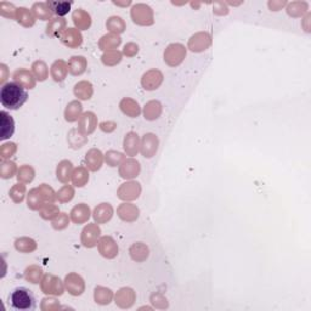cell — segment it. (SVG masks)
I'll return each instance as SVG.
<instances>
[{
	"instance_id": "obj_1",
	"label": "cell",
	"mask_w": 311,
	"mask_h": 311,
	"mask_svg": "<svg viewBox=\"0 0 311 311\" xmlns=\"http://www.w3.org/2000/svg\"><path fill=\"white\" fill-rule=\"evenodd\" d=\"M28 100V94L16 82L5 83L0 90V102L8 110H18Z\"/></svg>"
},
{
	"instance_id": "obj_2",
	"label": "cell",
	"mask_w": 311,
	"mask_h": 311,
	"mask_svg": "<svg viewBox=\"0 0 311 311\" xmlns=\"http://www.w3.org/2000/svg\"><path fill=\"white\" fill-rule=\"evenodd\" d=\"M9 301L16 310H34L36 299L32 291L26 287H17L11 292Z\"/></svg>"
},
{
	"instance_id": "obj_3",
	"label": "cell",
	"mask_w": 311,
	"mask_h": 311,
	"mask_svg": "<svg viewBox=\"0 0 311 311\" xmlns=\"http://www.w3.org/2000/svg\"><path fill=\"white\" fill-rule=\"evenodd\" d=\"M130 16L133 18L134 23L139 24V26H152L155 23V15H153V10L151 6L144 3H137V4L133 5L130 11Z\"/></svg>"
},
{
	"instance_id": "obj_4",
	"label": "cell",
	"mask_w": 311,
	"mask_h": 311,
	"mask_svg": "<svg viewBox=\"0 0 311 311\" xmlns=\"http://www.w3.org/2000/svg\"><path fill=\"white\" fill-rule=\"evenodd\" d=\"M64 282L61 281L60 277L51 275V273H46L43 276L41 281V289L42 292L46 295H60L63 294L64 292Z\"/></svg>"
},
{
	"instance_id": "obj_5",
	"label": "cell",
	"mask_w": 311,
	"mask_h": 311,
	"mask_svg": "<svg viewBox=\"0 0 311 311\" xmlns=\"http://www.w3.org/2000/svg\"><path fill=\"white\" fill-rule=\"evenodd\" d=\"M186 57V48L180 43L168 45L164 51V62L170 67H178L184 62Z\"/></svg>"
},
{
	"instance_id": "obj_6",
	"label": "cell",
	"mask_w": 311,
	"mask_h": 311,
	"mask_svg": "<svg viewBox=\"0 0 311 311\" xmlns=\"http://www.w3.org/2000/svg\"><path fill=\"white\" fill-rule=\"evenodd\" d=\"M141 195V185L137 181H127L122 184L117 190V196L124 202H131L137 199Z\"/></svg>"
},
{
	"instance_id": "obj_7",
	"label": "cell",
	"mask_w": 311,
	"mask_h": 311,
	"mask_svg": "<svg viewBox=\"0 0 311 311\" xmlns=\"http://www.w3.org/2000/svg\"><path fill=\"white\" fill-rule=\"evenodd\" d=\"M101 237V229L98 224H88L82 231L81 242L85 248H94L96 247L98 239Z\"/></svg>"
},
{
	"instance_id": "obj_8",
	"label": "cell",
	"mask_w": 311,
	"mask_h": 311,
	"mask_svg": "<svg viewBox=\"0 0 311 311\" xmlns=\"http://www.w3.org/2000/svg\"><path fill=\"white\" fill-rule=\"evenodd\" d=\"M164 76L159 70H150L145 72L143 77H141V85L145 90L152 91L157 90L162 85Z\"/></svg>"
},
{
	"instance_id": "obj_9",
	"label": "cell",
	"mask_w": 311,
	"mask_h": 311,
	"mask_svg": "<svg viewBox=\"0 0 311 311\" xmlns=\"http://www.w3.org/2000/svg\"><path fill=\"white\" fill-rule=\"evenodd\" d=\"M212 45V37L207 32H198L193 34L187 43V49L192 52H203Z\"/></svg>"
},
{
	"instance_id": "obj_10",
	"label": "cell",
	"mask_w": 311,
	"mask_h": 311,
	"mask_svg": "<svg viewBox=\"0 0 311 311\" xmlns=\"http://www.w3.org/2000/svg\"><path fill=\"white\" fill-rule=\"evenodd\" d=\"M98 253L102 255L106 259H115L118 255L119 248L115 239L111 236H102L100 237L97 243Z\"/></svg>"
},
{
	"instance_id": "obj_11",
	"label": "cell",
	"mask_w": 311,
	"mask_h": 311,
	"mask_svg": "<svg viewBox=\"0 0 311 311\" xmlns=\"http://www.w3.org/2000/svg\"><path fill=\"white\" fill-rule=\"evenodd\" d=\"M158 146H159V140L157 135L152 133L145 134L143 139H141L140 153L145 157V158H152V157L157 153V151H158Z\"/></svg>"
},
{
	"instance_id": "obj_12",
	"label": "cell",
	"mask_w": 311,
	"mask_h": 311,
	"mask_svg": "<svg viewBox=\"0 0 311 311\" xmlns=\"http://www.w3.org/2000/svg\"><path fill=\"white\" fill-rule=\"evenodd\" d=\"M64 287H66L67 292L73 297H78L84 293L85 291V282L83 280L82 276H79L78 273L71 272L66 276L64 279Z\"/></svg>"
},
{
	"instance_id": "obj_13",
	"label": "cell",
	"mask_w": 311,
	"mask_h": 311,
	"mask_svg": "<svg viewBox=\"0 0 311 311\" xmlns=\"http://www.w3.org/2000/svg\"><path fill=\"white\" fill-rule=\"evenodd\" d=\"M136 301V293L133 288L123 287L115 295V303L121 309H130Z\"/></svg>"
},
{
	"instance_id": "obj_14",
	"label": "cell",
	"mask_w": 311,
	"mask_h": 311,
	"mask_svg": "<svg viewBox=\"0 0 311 311\" xmlns=\"http://www.w3.org/2000/svg\"><path fill=\"white\" fill-rule=\"evenodd\" d=\"M97 128V117L94 112L88 111L82 115L81 118L78 121V130L81 131L83 135L89 136L96 130Z\"/></svg>"
},
{
	"instance_id": "obj_15",
	"label": "cell",
	"mask_w": 311,
	"mask_h": 311,
	"mask_svg": "<svg viewBox=\"0 0 311 311\" xmlns=\"http://www.w3.org/2000/svg\"><path fill=\"white\" fill-rule=\"evenodd\" d=\"M119 175L121 178L125 179V180H131V179L136 178L141 171L140 163L136 159H134L133 157L130 158H125L124 162L119 165Z\"/></svg>"
},
{
	"instance_id": "obj_16",
	"label": "cell",
	"mask_w": 311,
	"mask_h": 311,
	"mask_svg": "<svg viewBox=\"0 0 311 311\" xmlns=\"http://www.w3.org/2000/svg\"><path fill=\"white\" fill-rule=\"evenodd\" d=\"M117 215L119 217V219L125 221V223H134V221L139 219L140 211L133 203L124 202L119 204V207L117 208Z\"/></svg>"
},
{
	"instance_id": "obj_17",
	"label": "cell",
	"mask_w": 311,
	"mask_h": 311,
	"mask_svg": "<svg viewBox=\"0 0 311 311\" xmlns=\"http://www.w3.org/2000/svg\"><path fill=\"white\" fill-rule=\"evenodd\" d=\"M105 161V156L102 155L98 149L89 150L85 155V165H87L88 170L90 171H98L102 167Z\"/></svg>"
},
{
	"instance_id": "obj_18",
	"label": "cell",
	"mask_w": 311,
	"mask_h": 311,
	"mask_svg": "<svg viewBox=\"0 0 311 311\" xmlns=\"http://www.w3.org/2000/svg\"><path fill=\"white\" fill-rule=\"evenodd\" d=\"M12 78H14V81L18 83V84L22 85L24 89H29L30 90V89L36 88V77L33 75V72H30L28 70H16L14 72V75H12Z\"/></svg>"
},
{
	"instance_id": "obj_19",
	"label": "cell",
	"mask_w": 311,
	"mask_h": 311,
	"mask_svg": "<svg viewBox=\"0 0 311 311\" xmlns=\"http://www.w3.org/2000/svg\"><path fill=\"white\" fill-rule=\"evenodd\" d=\"M0 139H10L15 133V121L6 111L0 112Z\"/></svg>"
},
{
	"instance_id": "obj_20",
	"label": "cell",
	"mask_w": 311,
	"mask_h": 311,
	"mask_svg": "<svg viewBox=\"0 0 311 311\" xmlns=\"http://www.w3.org/2000/svg\"><path fill=\"white\" fill-rule=\"evenodd\" d=\"M90 217H91V211L90 208H89V205L85 204V203H81V204L75 205L70 213L71 220L77 225L85 224L89 219H90Z\"/></svg>"
},
{
	"instance_id": "obj_21",
	"label": "cell",
	"mask_w": 311,
	"mask_h": 311,
	"mask_svg": "<svg viewBox=\"0 0 311 311\" xmlns=\"http://www.w3.org/2000/svg\"><path fill=\"white\" fill-rule=\"evenodd\" d=\"M60 39L63 45L68 46L71 49L79 48L83 43V36L81 30L77 28H67L63 32V34L60 37Z\"/></svg>"
},
{
	"instance_id": "obj_22",
	"label": "cell",
	"mask_w": 311,
	"mask_h": 311,
	"mask_svg": "<svg viewBox=\"0 0 311 311\" xmlns=\"http://www.w3.org/2000/svg\"><path fill=\"white\" fill-rule=\"evenodd\" d=\"M113 213H115V211H113V207L110 203H101V204H98L94 209L92 217H94V220L96 224H106L107 221L112 219Z\"/></svg>"
},
{
	"instance_id": "obj_23",
	"label": "cell",
	"mask_w": 311,
	"mask_h": 311,
	"mask_svg": "<svg viewBox=\"0 0 311 311\" xmlns=\"http://www.w3.org/2000/svg\"><path fill=\"white\" fill-rule=\"evenodd\" d=\"M140 144H141L140 137H139V135L136 133H134V131H130V133L125 135L123 147H124V151L125 153H127V156L130 157L136 156L137 153L140 152Z\"/></svg>"
},
{
	"instance_id": "obj_24",
	"label": "cell",
	"mask_w": 311,
	"mask_h": 311,
	"mask_svg": "<svg viewBox=\"0 0 311 311\" xmlns=\"http://www.w3.org/2000/svg\"><path fill=\"white\" fill-rule=\"evenodd\" d=\"M72 21L78 30H88L91 26V16L83 9H77L72 14Z\"/></svg>"
},
{
	"instance_id": "obj_25",
	"label": "cell",
	"mask_w": 311,
	"mask_h": 311,
	"mask_svg": "<svg viewBox=\"0 0 311 311\" xmlns=\"http://www.w3.org/2000/svg\"><path fill=\"white\" fill-rule=\"evenodd\" d=\"M73 94L78 100L88 101L90 100L94 95V87L90 82L88 81H81L78 82L73 88Z\"/></svg>"
},
{
	"instance_id": "obj_26",
	"label": "cell",
	"mask_w": 311,
	"mask_h": 311,
	"mask_svg": "<svg viewBox=\"0 0 311 311\" xmlns=\"http://www.w3.org/2000/svg\"><path fill=\"white\" fill-rule=\"evenodd\" d=\"M119 109H121V111L125 116L130 117V118H136L141 113L140 105H139L137 101H135L134 98L130 97L122 98L121 103H119Z\"/></svg>"
},
{
	"instance_id": "obj_27",
	"label": "cell",
	"mask_w": 311,
	"mask_h": 311,
	"mask_svg": "<svg viewBox=\"0 0 311 311\" xmlns=\"http://www.w3.org/2000/svg\"><path fill=\"white\" fill-rule=\"evenodd\" d=\"M50 75L55 82H63L68 75V63L63 60L55 61L50 67Z\"/></svg>"
},
{
	"instance_id": "obj_28",
	"label": "cell",
	"mask_w": 311,
	"mask_h": 311,
	"mask_svg": "<svg viewBox=\"0 0 311 311\" xmlns=\"http://www.w3.org/2000/svg\"><path fill=\"white\" fill-rule=\"evenodd\" d=\"M83 115V106L79 100H73L64 110V119L68 123L78 122Z\"/></svg>"
},
{
	"instance_id": "obj_29",
	"label": "cell",
	"mask_w": 311,
	"mask_h": 311,
	"mask_svg": "<svg viewBox=\"0 0 311 311\" xmlns=\"http://www.w3.org/2000/svg\"><path fill=\"white\" fill-rule=\"evenodd\" d=\"M129 253H130L131 259L136 263H143L149 258L150 255V249L143 242H136L133 243L129 248Z\"/></svg>"
},
{
	"instance_id": "obj_30",
	"label": "cell",
	"mask_w": 311,
	"mask_h": 311,
	"mask_svg": "<svg viewBox=\"0 0 311 311\" xmlns=\"http://www.w3.org/2000/svg\"><path fill=\"white\" fill-rule=\"evenodd\" d=\"M16 21L24 28H30L36 24V16L32 10L24 6H20L16 11Z\"/></svg>"
},
{
	"instance_id": "obj_31",
	"label": "cell",
	"mask_w": 311,
	"mask_h": 311,
	"mask_svg": "<svg viewBox=\"0 0 311 311\" xmlns=\"http://www.w3.org/2000/svg\"><path fill=\"white\" fill-rule=\"evenodd\" d=\"M67 29V21L62 17L52 18L50 22L46 26V34L49 37H58L63 34L64 30Z\"/></svg>"
},
{
	"instance_id": "obj_32",
	"label": "cell",
	"mask_w": 311,
	"mask_h": 311,
	"mask_svg": "<svg viewBox=\"0 0 311 311\" xmlns=\"http://www.w3.org/2000/svg\"><path fill=\"white\" fill-rule=\"evenodd\" d=\"M73 169L75 168H73L72 162L68 161V159H63V161L58 163L56 168V177L58 181H61L62 184H68L71 178H72Z\"/></svg>"
},
{
	"instance_id": "obj_33",
	"label": "cell",
	"mask_w": 311,
	"mask_h": 311,
	"mask_svg": "<svg viewBox=\"0 0 311 311\" xmlns=\"http://www.w3.org/2000/svg\"><path fill=\"white\" fill-rule=\"evenodd\" d=\"M163 112V106L159 101H149L144 107V117L146 121H156L161 117Z\"/></svg>"
},
{
	"instance_id": "obj_34",
	"label": "cell",
	"mask_w": 311,
	"mask_h": 311,
	"mask_svg": "<svg viewBox=\"0 0 311 311\" xmlns=\"http://www.w3.org/2000/svg\"><path fill=\"white\" fill-rule=\"evenodd\" d=\"M45 204L46 202L44 197H43L41 190L38 187L29 191V193L27 195V205H28L29 209H32V211H41L43 205Z\"/></svg>"
},
{
	"instance_id": "obj_35",
	"label": "cell",
	"mask_w": 311,
	"mask_h": 311,
	"mask_svg": "<svg viewBox=\"0 0 311 311\" xmlns=\"http://www.w3.org/2000/svg\"><path fill=\"white\" fill-rule=\"evenodd\" d=\"M122 44V38L117 34H105L101 37V39L98 41V48L103 51H111V50H117L119 45Z\"/></svg>"
},
{
	"instance_id": "obj_36",
	"label": "cell",
	"mask_w": 311,
	"mask_h": 311,
	"mask_svg": "<svg viewBox=\"0 0 311 311\" xmlns=\"http://www.w3.org/2000/svg\"><path fill=\"white\" fill-rule=\"evenodd\" d=\"M32 11L33 14H34L36 18H39V20L42 21H49V22L52 20V15H54L50 5L44 2L34 3L32 6Z\"/></svg>"
},
{
	"instance_id": "obj_37",
	"label": "cell",
	"mask_w": 311,
	"mask_h": 311,
	"mask_svg": "<svg viewBox=\"0 0 311 311\" xmlns=\"http://www.w3.org/2000/svg\"><path fill=\"white\" fill-rule=\"evenodd\" d=\"M88 61L84 56H72L68 61V72L72 76H81L87 71Z\"/></svg>"
},
{
	"instance_id": "obj_38",
	"label": "cell",
	"mask_w": 311,
	"mask_h": 311,
	"mask_svg": "<svg viewBox=\"0 0 311 311\" xmlns=\"http://www.w3.org/2000/svg\"><path fill=\"white\" fill-rule=\"evenodd\" d=\"M94 299L98 305H109L113 299V292L107 287L97 286L94 292Z\"/></svg>"
},
{
	"instance_id": "obj_39",
	"label": "cell",
	"mask_w": 311,
	"mask_h": 311,
	"mask_svg": "<svg viewBox=\"0 0 311 311\" xmlns=\"http://www.w3.org/2000/svg\"><path fill=\"white\" fill-rule=\"evenodd\" d=\"M106 28L110 30L112 34H122L127 29V24H125L124 20L119 16H111L106 22Z\"/></svg>"
},
{
	"instance_id": "obj_40",
	"label": "cell",
	"mask_w": 311,
	"mask_h": 311,
	"mask_svg": "<svg viewBox=\"0 0 311 311\" xmlns=\"http://www.w3.org/2000/svg\"><path fill=\"white\" fill-rule=\"evenodd\" d=\"M38 245L33 238L29 237H21L15 241V249L20 253H32L34 252Z\"/></svg>"
},
{
	"instance_id": "obj_41",
	"label": "cell",
	"mask_w": 311,
	"mask_h": 311,
	"mask_svg": "<svg viewBox=\"0 0 311 311\" xmlns=\"http://www.w3.org/2000/svg\"><path fill=\"white\" fill-rule=\"evenodd\" d=\"M71 181H72V184L75 185L76 187H84L89 181L88 168L78 167V168L73 169Z\"/></svg>"
},
{
	"instance_id": "obj_42",
	"label": "cell",
	"mask_w": 311,
	"mask_h": 311,
	"mask_svg": "<svg viewBox=\"0 0 311 311\" xmlns=\"http://www.w3.org/2000/svg\"><path fill=\"white\" fill-rule=\"evenodd\" d=\"M309 10L306 2H292L287 4V14L292 17H301Z\"/></svg>"
},
{
	"instance_id": "obj_43",
	"label": "cell",
	"mask_w": 311,
	"mask_h": 311,
	"mask_svg": "<svg viewBox=\"0 0 311 311\" xmlns=\"http://www.w3.org/2000/svg\"><path fill=\"white\" fill-rule=\"evenodd\" d=\"M26 184L18 183L15 184L10 189V191H9V197H10L12 202L16 203V204H20V203L23 202L24 197H26Z\"/></svg>"
},
{
	"instance_id": "obj_44",
	"label": "cell",
	"mask_w": 311,
	"mask_h": 311,
	"mask_svg": "<svg viewBox=\"0 0 311 311\" xmlns=\"http://www.w3.org/2000/svg\"><path fill=\"white\" fill-rule=\"evenodd\" d=\"M34 178H36V170L32 165L24 164L22 165V167L18 168V171H17L18 183L29 184L34 180Z\"/></svg>"
},
{
	"instance_id": "obj_45",
	"label": "cell",
	"mask_w": 311,
	"mask_h": 311,
	"mask_svg": "<svg viewBox=\"0 0 311 311\" xmlns=\"http://www.w3.org/2000/svg\"><path fill=\"white\" fill-rule=\"evenodd\" d=\"M88 143V139L78 129H72L68 133V144L72 149H81Z\"/></svg>"
},
{
	"instance_id": "obj_46",
	"label": "cell",
	"mask_w": 311,
	"mask_h": 311,
	"mask_svg": "<svg viewBox=\"0 0 311 311\" xmlns=\"http://www.w3.org/2000/svg\"><path fill=\"white\" fill-rule=\"evenodd\" d=\"M122 58H123V52L118 50H111V51H105L101 60H102V63L105 66L113 67L121 62Z\"/></svg>"
},
{
	"instance_id": "obj_47",
	"label": "cell",
	"mask_w": 311,
	"mask_h": 311,
	"mask_svg": "<svg viewBox=\"0 0 311 311\" xmlns=\"http://www.w3.org/2000/svg\"><path fill=\"white\" fill-rule=\"evenodd\" d=\"M125 156L124 153L119 152V151L110 150L107 151L106 155H105V162L107 163L109 167H119L123 162H124Z\"/></svg>"
},
{
	"instance_id": "obj_48",
	"label": "cell",
	"mask_w": 311,
	"mask_h": 311,
	"mask_svg": "<svg viewBox=\"0 0 311 311\" xmlns=\"http://www.w3.org/2000/svg\"><path fill=\"white\" fill-rule=\"evenodd\" d=\"M43 276H44V273H43L42 267L37 265H30L24 271V279L30 283H34V285L41 283Z\"/></svg>"
},
{
	"instance_id": "obj_49",
	"label": "cell",
	"mask_w": 311,
	"mask_h": 311,
	"mask_svg": "<svg viewBox=\"0 0 311 311\" xmlns=\"http://www.w3.org/2000/svg\"><path fill=\"white\" fill-rule=\"evenodd\" d=\"M32 71H33V75H34L36 77V79H38L39 82H44L45 79L49 77L48 64H46L44 61H42V60H38V61H36V62H33Z\"/></svg>"
},
{
	"instance_id": "obj_50",
	"label": "cell",
	"mask_w": 311,
	"mask_h": 311,
	"mask_svg": "<svg viewBox=\"0 0 311 311\" xmlns=\"http://www.w3.org/2000/svg\"><path fill=\"white\" fill-rule=\"evenodd\" d=\"M60 213V209H58L57 205L54 204V203H46L45 205H43L41 211H39V215H41L42 219L44 220H54Z\"/></svg>"
},
{
	"instance_id": "obj_51",
	"label": "cell",
	"mask_w": 311,
	"mask_h": 311,
	"mask_svg": "<svg viewBox=\"0 0 311 311\" xmlns=\"http://www.w3.org/2000/svg\"><path fill=\"white\" fill-rule=\"evenodd\" d=\"M75 197V189L72 185L66 184L56 192V198L60 203H68Z\"/></svg>"
},
{
	"instance_id": "obj_52",
	"label": "cell",
	"mask_w": 311,
	"mask_h": 311,
	"mask_svg": "<svg viewBox=\"0 0 311 311\" xmlns=\"http://www.w3.org/2000/svg\"><path fill=\"white\" fill-rule=\"evenodd\" d=\"M18 171L17 165L15 162L9 161H3L0 164V177L3 179H11Z\"/></svg>"
},
{
	"instance_id": "obj_53",
	"label": "cell",
	"mask_w": 311,
	"mask_h": 311,
	"mask_svg": "<svg viewBox=\"0 0 311 311\" xmlns=\"http://www.w3.org/2000/svg\"><path fill=\"white\" fill-rule=\"evenodd\" d=\"M48 4L50 5L51 10L54 14H56L58 17H62L64 15L68 14L71 10V5L72 3L70 2H48Z\"/></svg>"
},
{
	"instance_id": "obj_54",
	"label": "cell",
	"mask_w": 311,
	"mask_h": 311,
	"mask_svg": "<svg viewBox=\"0 0 311 311\" xmlns=\"http://www.w3.org/2000/svg\"><path fill=\"white\" fill-rule=\"evenodd\" d=\"M16 11L17 8H15V5L12 3L8 2H2L0 3V15L3 17L10 18V20H16Z\"/></svg>"
},
{
	"instance_id": "obj_55",
	"label": "cell",
	"mask_w": 311,
	"mask_h": 311,
	"mask_svg": "<svg viewBox=\"0 0 311 311\" xmlns=\"http://www.w3.org/2000/svg\"><path fill=\"white\" fill-rule=\"evenodd\" d=\"M17 145L15 143H5L0 146V157L3 161H9L16 153Z\"/></svg>"
},
{
	"instance_id": "obj_56",
	"label": "cell",
	"mask_w": 311,
	"mask_h": 311,
	"mask_svg": "<svg viewBox=\"0 0 311 311\" xmlns=\"http://www.w3.org/2000/svg\"><path fill=\"white\" fill-rule=\"evenodd\" d=\"M70 220H71V218L68 217V214H67V213H60L56 218H55L54 220H52L51 225H52V227H54V230L62 231V230L67 229V227H68Z\"/></svg>"
},
{
	"instance_id": "obj_57",
	"label": "cell",
	"mask_w": 311,
	"mask_h": 311,
	"mask_svg": "<svg viewBox=\"0 0 311 311\" xmlns=\"http://www.w3.org/2000/svg\"><path fill=\"white\" fill-rule=\"evenodd\" d=\"M150 301L153 304V306L157 307V309H168L169 306L167 298H165L162 293H158V292L151 294Z\"/></svg>"
},
{
	"instance_id": "obj_58",
	"label": "cell",
	"mask_w": 311,
	"mask_h": 311,
	"mask_svg": "<svg viewBox=\"0 0 311 311\" xmlns=\"http://www.w3.org/2000/svg\"><path fill=\"white\" fill-rule=\"evenodd\" d=\"M39 190H41L43 197H44L45 202L46 203H55L56 201V192H55L54 189H52L51 186H49L48 184H42L39 185L38 187Z\"/></svg>"
},
{
	"instance_id": "obj_59",
	"label": "cell",
	"mask_w": 311,
	"mask_h": 311,
	"mask_svg": "<svg viewBox=\"0 0 311 311\" xmlns=\"http://www.w3.org/2000/svg\"><path fill=\"white\" fill-rule=\"evenodd\" d=\"M41 309L43 311H56V310H60L61 306L57 299L49 297V298H44V299L42 300Z\"/></svg>"
},
{
	"instance_id": "obj_60",
	"label": "cell",
	"mask_w": 311,
	"mask_h": 311,
	"mask_svg": "<svg viewBox=\"0 0 311 311\" xmlns=\"http://www.w3.org/2000/svg\"><path fill=\"white\" fill-rule=\"evenodd\" d=\"M213 12L215 15H219V16H223V15L229 14V8H227L226 3L224 2H215L213 4Z\"/></svg>"
},
{
	"instance_id": "obj_61",
	"label": "cell",
	"mask_w": 311,
	"mask_h": 311,
	"mask_svg": "<svg viewBox=\"0 0 311 311\" xmlns=\"http://www.w3.org/2000/svg\"><path fill=\"white\" fill-rule=\"evenodd\" d=\"M139 52V45L135 43H128L127 45L123 49V55H125L127 57H134Z\"/></svg>"
},
{
	"instance_id": "obj_62",
	"label": "cell",
	"mask_w": 311,
	"mask_h": 311,
	"mask_svg": "<svg viewBox=\"0 0 311 311\" xmlns=\"http://www.w3.org/2000/svg\"><path fill=\"white\" fill-rule=\"evenodd\" d=\"M116 128H117V123L112 121L102 122L100 124V129L103 131V133H112V131L116 130Z\"/></svg>"
},
{
	"instance_id": "obj_63",
	"label": "cell",
	"mask_w": 311,
	"mask_h": 311,
	"mask_svg": "<svg viewBox=\"0 0 311 311\" xmlns=\"http://www.w3.org/2000/svg\"><path fill=\"white\" fill-rule=\"evenodd\" d=\"M287 3L286 2H269V8L272 11H279L280 9L283 8Z\"/></svg>"
},
{
	"instance_id": "obj_64",
	"label": "cell",
	"mask_w": 311,
	"mask_h": 311,
	"mask_svg": "<svg viewBox=\"0 0 311 311\" xmlns=\"http://www.w3.org/2000/svg\"><path fill=\"white\" fill-rule=\"evenodd\" d=\"M0 72H2V75H0V83L4 85V82L6 81V78H8V67H6V64H0Z\"/></svg>"
}]
</instances>
